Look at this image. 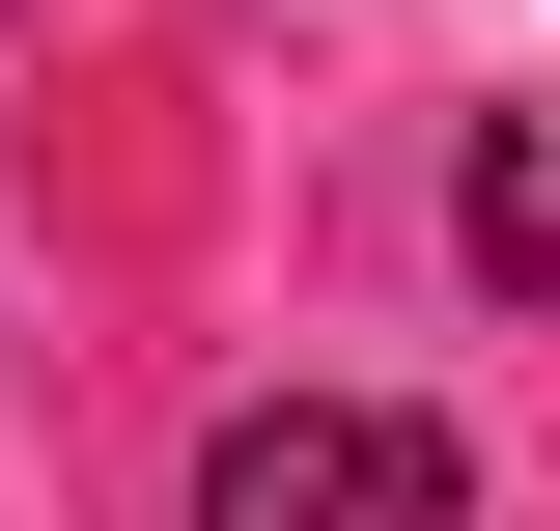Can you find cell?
Segmentation results:
<instances>
[{
	"label": "cell",
	"instance_id": "6da1fadb",
	"mask_svg": "<svg viewBox=\"0 0 560 531\" xmlns=\"http://www.w3.org/2000/svg\"><path fill=\"white\" fill-rule=\"evenodd\" d=\"M197 531H448V420H393V392H280V420H224V448H197Z\"/></svg>",
	"mask_w": 560,
	"mask_h": 531
},
{
	"label": "cell",
	"instance_id": "7a4b0ae2",
	"mask_svg": "<svg viewBox=\"0 0 560 531\" xmlns=\"http://www.w3.org/2000/svg\"><path fill=\"white\" fill-rule=\"evenodd\" d=\"M477 280H504V308H560V113L477 140Z\"/></svg>",
	"mask_w": 560,
	"mask_h": 531
}]
</instances>
